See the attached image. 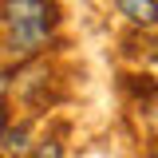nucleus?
<instances>
[{
    "mask_svg": "<svg viewBox=\"0 0 158 158\" xmlns=\"http://www.w3.org/2000/svg\"><path fill=\"white\" fill-rule=\"evenodd\" d=\"M56 8L48 0H4V28H8V48L32 52L40 40L52 32Z\"/></svg>",
    "mask_w": 158,
    "mask_h": 158,
    "instance_id": "obj_1",
    "label": "nucleus"
},
{
    "mask_svg": "<svg viewBox=\"0 0 158 158\" xmlns=\"http://www.w3.org/2000/svg\"><path fill=\"white\" fill-rule=\"evenodd\" d=\"M118 12L131 20V24H138V28H154L158 24V0H115Z\"/></svg>",
    "mask_w": 158,
    "mask_h": 158,
    "instance_id": "obj_2",
    "label": "nucleus"
},
{
    "mask_svg": "<svg viewBox=\"0 0 158 158\" xmlns=\"http://www.w3.org/2000/svg\"><path fill=\"white\" fill-rule=\"evenodd\" d=\"M28 146V127H8L4 131V154H24Z\"/></svg>",
    "mask_w": 158,
    "mask_h": 158,
    "instance_id": "obj_3",
    "label": "nucleus"
},
{
    "mask_svg": "<svg viewBox=\"0 0 158 158\" xmlns=\"http://www.w3.org/2000/svg\"><path fill=\"white\" fill-rule=\"evenodd\" d=\"M32 158H63V146H59V142H44Z\"/></svg>",
    "mask_w": 158,
    "mask_h": 158,
    "instance_id": "obj_4",
    "label": "nucleus"
},
{
    "mask_svg": "<svg viewBox=\"0 0 158 158\" xmlns=\"http://www.w3.org/2000/svg\"><path fill=\"white\" fill-rule=\"evenodd\" d=\"M154 158H158V146H154Z\"/></svg>",
    "mask_w": 158,
    "mask_h": 158,
    "instance_id": "obj_5",
    "label": "nucleus"
}]
</instances>
